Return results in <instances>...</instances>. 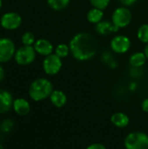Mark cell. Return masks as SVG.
Masks as SVG:
<instances>
[{
  "label": "cell",
  "mask_w": 148,
  "mask_h": 149,
  "mask_svg": "<svg viewBox=\"0 0 148 149\" xmlns=\"http://www.w3.org/2000/svg\"><path fill=\"white\" fill-rule=\"evenodd\" d=\"M33 47L36 51V52L41 56H48L53 52L54 47L51 41L45 38H40L36 40L35 44L33 45Z\"/></svg>",
  "instance_id": "30bf717a"
},
{
  "label": "cell",
  "mask_w": 148,
  "mask_h": 149,
  "mask_svg": "<svg viewBox=\"0 0 148 149\" xmlns=\"http://www.w3.org/2000/svg\"><path fill=\"white\" fill-rule=\"evenodd\" d=\"M21 41L24 45H33L36 42L35 36L31 31H25L21 38Z\"/></svg>",
  "instance_id": "44dd1931"
},
{
  "label": "cell",
  "mask_w": 148,
  "mask_h": 149,
  "mask_svg": "<svg viewBox=\"0 0 148 149\" xmlns=\"http://www.w3.org/2000/svg\"><path fill=\"white\" fill-rule=\"evenodd\" d=\"M85 149H106V148L101 143H92L89 145Z\"/></svg>",
  "instance_id": "d4e9b609"
},
{
  "label": "cell",
  "mask_w": 148,
  "mask_h": 149,
  "mask_svg": "<svg viewBox=\"0 0 148 149\" xmlns=\"http://www.w3.org/2000/svg\"><path fill=\"white\" fill-rule=\"evenodd\" d=\"M54 52H55V54L57 56H58L60 58H66L71 53L69 45H65V44H59V45H58L55 47Z\"/></svg>",
  "instance_id": "ffe728a7"
},
{
  "label": "cell",
  "mask_w": 148,
  "mask_h": 149,
  "mask_svg": "<svg viewBox=\"0 0 148 149\" xmlns=\"http://www.w3.org/2000/svg\"><path fill=\"white\" fill-rule=\"evenodd\" d=\"M72 56L79 61H87L98 52V43L93 36L87 32L75 34L69 42Z\"/></svg>",
  "instance_id": "6da1fadb"
},
{
  "label": "cell",
  "mask_w": 148,
  "mask_h": 149,
  "mask_svg": "<svg viewBox=\"0 0 148 149\" xmlns=\"http://www.w3.org/2000/svg\"><path fill=\"white\" fill-rule=\"evenodd\" d=\"M0 149H4V148L3 147V145H1V144H0Z\"/></svg>",
  "instance_id": "4dcf8cb0"
},
{
  "label": "cell",
  "mask_w": 148,
  "mask_h": 149,
  "mask_svg": "<svg viewBox=\"0 0 148 149\" xmlns=\"http://www.w3.org/2000/svg\"><path fill=\"white\" fill-rule=\"evenodd\" d=\"M2 4H3V2H2V0H0V10L2 8Z\"/></svg>",
  "instance_id": "f546056e"
},
{
  "label": "cell",
  "mask_w": 148,
  "mask_h": 149,
  "mask_svg": "<svg viewBox=\"0 0 148 149\" xmlns=\"http://www.w3.org/2000/svg\"><path fill=\"white\" fill-rule=\"evenodd\" d=\"M132 17H133L132 12L126 6L118 7L113 12L112 22L116 27L121 29L130 24L132 21Z\"/></svg>",
  "instance_id": "5b68a950"
},
{
  "label": "cell",
  "mask_w": 148,
  "mask_h": 149,
  "mask_svg": "<svg viewBox=\"0 0 148 149\" xmlns=\"http://www.w3.org/2000/svg\"><path fill=\"white\" fill-rule=\"evenodd\" d=\"M3 78H4V70L3 66L0 65V82L3 79Z\"/></svg>",
  "instance_id": "83f0119b"
},
{
  "label": "cell",
  "mask_w": 148,
  "mask_h": 149,
  "mask_svg": "<svg viewBox=\"0 0 148 149\" xmlns=\"http://www.w3.org/2000/svg\"><path fill=\"white\" fill-rule=\"evenodd\" d=\"M50 100L55 107L61 108L66 104L67 96L61 90H53V92L50 96Z\"/></svg>",
  "instance_id": "5bb4252c"
},
{
  "label": "cell",
  "mask_w": 148,
  "mask_h": 149,
  "mask_svg": "<svg viewBox=\"0 0 148 149\" xmlns=\"http://www.w3.org/2000/svg\"><path fill=\"white\" fill-rule=\"evenodd\" d=\"M126 149H148V134L143 132H132L125 139Z\"/></svg>",
  "instance_id": "3957f363"
},
{
  "label": "cell",
  "mask_w": 148,
  "mask_h": 149,
  "mask_svg": "<svg viewBox=\"0 0 148 149\" xmlns=\"http://www.w3.org/2000/svg\"><path fill=\"white\" fill-rule=\"evenodd\" d=\"M103 17H104V11L97 8L91 9L86 14L87 21L90 24H97L98 23L102 21Z\"/></svg>",
  "instance_id": "e0dca14e"
},
{
  "label": "cell",
  "mask_w": 148,
  "mask_h": 149,
  "mask_svg": "<svg viewBox=\"0 0 148 149\" xmlns=\"http://www.w3.org/2000/svg\"><path fill=\"white\" fill-rule=\"evenodd\" d=\"M144 53H145V55H146V57H147V60H148V44H147V45H146V46H145Z\"/></svg>",
  "instance_id": "f1b7e54d"
},
{
  "label": "cell",
  "mask_w": 148,
  "mask_h": 149,
  "mask_svg": "<svg viewBox=\"0 0 148 149\" xmlns=\"http://www.w3.org/2000/svg\"><path fill=\"white\" fill-rule=\"evenodd\" d=\"M141 108L144 112L148 113V98L145 99L143 101H142V104H141Z\"/></svg>",
  "instance_id": "4316f807"
},
{
  "label": "cell",
  "mask_w": 148,
  "mask_h": 149,
  "mask_svg": "<svg viewBox=\"0 0 148 149\" xmlns=\"http://www.w3.org/2000/svg\"><path fill=\"white\" fill-rule=\"evenodd\" d=\"M53 92L51 82L44 78H39L31 82L29 87V96L34 101H42L50 98Z\"/></svg>",
  "instance_id": "7a4b0ae2"
},
{
  "label": "cell",
  "mask_w": 148,
  "mask_h": 149,
  "mask_svg": "<svg viewBox=\"0 0 148 149\" xmlns=\"http://www.w3.org/2000/svg\"><path fill=\"white\" fill-rule=\"evenodd\" d=\"M13 127V121L10 120H3L0 124V129L3 133H9L12 130Z\"/></svg>",
  "instance_id": "cb8c5ba5"
},
{
  "label": "cell",
  "mask_w": 148,
  "mask_h": 149,
  "mask_svg": "<svg viewBox=\"0 0 148 149\" xmlns=\"http://www.w3.org/2000/svg\"><path fill=\"white\" fill-rule=\"evenodd\" d=\"M16 46L14 42L8 38H0V63L9 62L14 58Z\"/></svg>",
  "instance_id": "ba28073f"
},
{
  "label": "cell",
  "mask_w": 148,
  "mask_h": 149,
  "mask_svg": "<svg viewBox=\"0 0 148 149\" xmlns=\"http://www.w3.org/2000/svg\"><path fill=\"white\" fill-rule=\"evenodd\" d=\"M36 54L33 45H23L16 50L14 59L19 65H29L34 62Z\"/></svg>",
  "instance_id": "277c9868"
},
{
  "label": "cell",
  "mask_w": 148,
  "mask_h": 149,
  "mask_svg": "<svg viewBox=\"0 0 148 149\" xmlns=\"http://www.w3.org/2000/svg\"><path fill=\"white\" fill-rule=\"evenodd\" d=\"M12 108L14 112L19 116H26L31 112V105L24 98H18L14 100Z\"/></svg>",
  "instance_id": "4fadbf2b"
},
{
  "label": "cell",
  "mask_w": 148,
  "mask_h": 149,
  "mask_svg": "<svg viewBox=\"0 0 148 149\" xmlns=\"http://www.w3.org/2000/svg\"><path fill=\"white\" fill-rule=\"evenodd\" d=\"M89 1L93 8H97L102 10H106L109 6L111 2V0H89Z\"/></svg>",
  "instance_id": "7402d4cb"
},
{
  "label": "cell",
  "mask_w": 148,
  "mask_h": 149,
  "mask_svg": "<svg viewBox=\"0 0 148 149\" xmlns=\"http://www.w3.org/2000/svg\"><path fill=\"white\" fill-rule=\"evenodd\" d=\"M147 60V58L144 52H134L133 54L131 55V57L129 58V63L133 68H140L146 64Z\"/></svg>",
  "instance_id": "2e32d148"
},
{
  "label": "cell",
  "mask_w": 148,
  "mask_h": 149,
  "mask_svg": "<svg viewBox=\"0 0 148 149\" xmlns=\"http://www.w3.org/2000/svg\"><path fill=\"white\" fill-rule=\"evenodd\" d=\"M120 2L126 7H128V6H132L133 4H135L138 0H120Z\"/></svg>",
  "instance_id": "484cf974"
},
{
  "label": "cell",
  "mask_w": 148,
  "mask_h": 149,
  "mask_svg": "<svg viewBox=\"0 0 148 149\" xmlns=\"http://www.w3.org/2000/svg\"><path fill=\"white\" fill-rule=\"evenodd\" d=\"M131 45L132 43L130 38L125 35H116L110 42V47L112 51L118 54L126 53L130 50Z\"/></svg>",
  "instance_id": "52a82bcc"
},
{
  "label": "cell",
  "mask_w": 148,
  "mask_h": 149,
  "mask_svg": "<svg viewBox=\"0 0 148 149\" xmlns=\"http://www.w3.org/2000/svg\"><path fill=\"white\" fill-rule=\"evenodd\" d=\"M137 38L141 43L146 45L148 44V24H144L139 27L137 31Z\"/></svg>",
  "instance_id": "d6986e66"
},
{
  "label": "cell",
  "mask_w": 148,
  "mask_h": 149,
  "mask_svg": "<svg viewBox=\"0 0 148 149\" xmlns=\"http://www.w3.org/2000/svg\"><path fill=\"white\" fill-rule=\"evenodd\" d=\"M70 1L71 0H46L47 4L51 9L58 11L65 9L69 5Z\"/></svg>",
  "instance_id": "ac0fdd59"
},
{
  "label": "cell",
  "mask_w": 148,
  "mask_h": 149,
  "mask_svg": "<svg viewBox=\"0 0 148 149\" xmlns=\"http://www.w3.org/2000/svg\"><path fill=\"white\" fill-rule=\"evenodd\" d=\"M96 32L101 36H107L112 33L117 32L120 29L116 27L112 21L108 20H102L97 24H95Z\"/></svg>",
  "instance_id": "7c38bea8"
},
{
  "label": "cell",
  "mask_w": 148,
  "mask_h": 149,
  "mask_svg": "<svg viewBox=\"0 0 148 149\" xmlns=\"http://www.w3.org/2000/svg\"><path fill=\"white\" fill-rule=\"evenodd\" d=\"M22 24V17L21 16L13 11L6 12L4 13L0 19V24L1 26L9 31H14L17 30Z\"/></svg>",
  "instance_id": "9c48e42d"
},
{
  "label": "cell",
  "mask_w": 148,
  "mask_h": 149,
  "mask_svg": "<svg viewBox=\"0 0 148 149\" xmlns=\"http://www.w3.org/2000/svg\"><path fill=\"white\" fill-rule=\"evenodd\" d=\"M13 101V97L9 91L0 89V114L6 113L12 108Z\"/></svg>",
  "instance_id": "8fae6325"
},
{
  "label": "cell",
  "mask_w": 148,
  "mask_h": 149,
  "mask_svg": "<svg viewBox=\"0 0 148 149\" xmlns=\"http://www.w3.org/2000/svg\"><path fill=\"white\" fill-rule=\"evenodd\" d=\"M111 122L116 127L124 128V127H126L129 125L130 119L125 113L118 112V113H113L111 116Z\"/></svg>",
  "instance_id": "9a60e30c"
},
{
  "label": "cell",
  "mask_w": 148,
  "mask_h": 149,
  "mask_svg": "<svg viewBox=\"0 0 148 149\" xmlns=\"http://www.w3.org/2000/svg\"><path fill=\"white\" fill-rule=\"evenodd\" d=\"M62 65V58H60L55 53H51L44 57L43 60V70L47 75L50 76L58 74L60 72Z\"/></svg>",
  "instance_id": "8992f818"
},
{
  "label": "cell",
  "mask_w": 148,
  "mask_h": 149,
  "mask_svg": "<svg viewBox=\"0 0 148 149\" xmlns=\"http://www.w3.org/2000/svg\"><path fill=\"white\" fill-rule=\"evenodd\" d=\"M102 58H103V60H104L105 63H106L109 66H111V67H113V68L115 67V66L113 65V64L117 65V62H116L115 58H114L113 57V55H112L110 52H104V54L102 55Z\"/></svg>",
  "instance_id": "603a6c76"
}]
</instances>
